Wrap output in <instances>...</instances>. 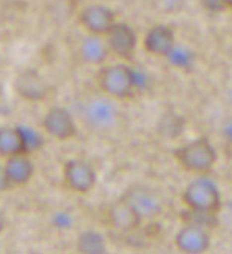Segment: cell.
I'll return each instance as SVG.
<instances>
[{"instance_id":"obj_1","label":"cell","mask_w":232,"mask_h":254,"mask_svg":"<svg viewBox=\"0 0 232 254\" xmlns=\"http://www.w3.org/2000/svg\"><path fill=\"white\" fill-rule=\"evenodd\" d=\"M175 160L193 174L209 172L217 163V150L208 136H200L174 150Z\"/></svg>"},{"instance_id":"obj_2","label":"cell","mask_w":232,"mask_h":254,"mask_svg":"<svg viewBox=\"0 0 232 254\" xmlns=\"http://www.w3.org/2000/svg\"><path fill=\"white\" fill-rule=\"evenodd\" d=\"M98 85L102 93L115 99H128L136 90V76L125 64L102 67L98 73Z\"/></svg>"},{"instance_id":"obj_3","label":"cell","mask_w":232,"mask_h":254,"mask_svg":"<svg viewBox=\"0 0 232 254\" xmlns=\"http://www.w3.org/2000/svg\"><path fill=\"white\" fill-rule=\"evenodd\" d=\"M183 203L187 209L218 214L222 209V195L218 188L204 177L192 180L183 192Z\"/></svg>"},{"instance_id":"obj_4","label":"cell","mask_w":232,"mask_h":254,"mask_svg":"<svg viewBox=\"0 0 232 254\" xmlns=\"http://www.w3.org/2000/svg\"><path fill=\"white\" fill-rule=\"evenodd\" d=\"M121 198L125 200L143 220L155 219L163 212L161 195L157 189H153L149 185L144 183L130 185L122 192Z\"/></svg>"},{"instance_id":"obj_5","label":"cell","mask_w":232,"mask_h":254,"mask_svg":"<svg viewBox=\"0 0 232 254\" xmlns=\"http://www.w3.org/2000/svg\"><path fill=\"white\" fill-rule=\"evenodd\" d=\"M62 175L65 186L76 194H88L98 182L96 169L82 158L67 160L63 163Z\"/></svg>"},{"instance_id":"obj_6","label":"cell","mask_w":232,"mask_h":254,"mask_svg":"<svg viewBox=\"0 0 232 254\" xmlns=\"http://www.w3.org/2000/svg\"><path fill=\"white\" fill-rule=\"evenodd\" d=\"M110 53L118 56L124 61H132L136 53L138 47V36L132 28V25L127 22L116 20L109 33L104 36Z\"/></svg>"},{"instance_id":"obj_7","label":"cell","mask_w":232,"mask_h":254,"mask_svg":"<svg viewBox=\"0 0 232 254\" xmlns=\"http://www.w3.org/2000/svg\"><path fill=\"white\" fill-rule=\"evenodd\" d=\"M42 127L45 133L58 141H68L77 133V126L71 112L60 106H55L45 112L42 118Z\"/></svg>"},{"instance_id":"obj_8","label":"cell","mask_w":232,"mask_h":254,"mask_svg":"<svg viewBox=\"0 0 232 254\" xmlns=\"http://www.w3.org/2000/svg\"><path fill=\"white\" fill-rule=\"evenodd\" d=\"M14 90L22 99L37 103L48 96L50 85L39 71L33 68H23L14 78Z\"/></svg>"},{"instance_id":"obj_9","label":"cell","mask_w":232,"mask_h":254,"mask_svg":"<svg viewBox=\"0 0 232 254\" xmlns=\"http://www.w3.org/2000/svg\"><path fill=\"white\" fill-rule=\"evenodd\" d=\"M116 22L115 12L106 5H88L79 12V23L87 34L104 37Z\"/></svg>"},{"instance_id":"obj_10","label":"cell","mask_w":232,"mask_h":254,"mask_svg":"<svg viewBox=\"0 0 232 254\" xmlns=\"http://www.w3.org/2000/svg\"><path fill=\"white\" fill-rule=\"evenodd\" d=\"M175 245L186 254H203L211 248V234L201 226L184 223L175 236Z\"/></svg>"},{"instance_id":"obj_11","label":"cell","mask_w":232,"mask_h":254,"mask_svg":"<svg viewBox=\"0 0 232 254\" xmlns=\"http://www.w3.org/2000/svg\"><path fill=\"white\" fill-rule=\"evenodd\" d=\"M143 45L146 52L152 56H158V58L171 56L176 47L175 31L163 23L153 25V27L147 30Z\"/></svg>"},{"instance_id":"obj_12","label":"cell","mask_w":232,"mask_h":254,"mask_svg":"<svg viewBox=\"0 0 232 254\" xmlns=\"http://www.w3.org/2000/svg\"><path fill=\"white\" fill-rule=\"evenodd\" d=\"M107 220L113 230L119 233H133L139 228L141 222H143V219L121 197L109 206Z\"/></svg>"},{"instance_id":"obj_13","label":"cell","mask_w":232,"mask_h":254,"mask_svg":"<svg viewBox=\"0 0 232 254\" xmlns=\"http://www.w3.org/2000/svg\"><path fill=\"white\" fill-rule=\"evenodd\" d=\"M3 166H5L6 177L9 180L11 188L25 186L27 183H30L36 172L34 161L31 160L30 154H17V155L8 157L5 158Z\"/></svg>"},{"instance_id":"obj_14","label":"cell","mask_w":232,"mask_h":254,"mask_svg":"<svg viewBox=\"0 0 232 254\" xmlns=\"http://www.w3.org/2000/svg\"><path fill=\"white\" fill-rule=\"evenodd\" d=\"M79 55L84 59V62L90 64V65H101V64H104L109 59L112 53L107 47L106 37L87 34L82 37L79 44Z\"/></svg>"},{"instance_id":"obj_15","label":"cell","mask_w":232,"mask_h":254,"mask_svg":"<svg viewBox=\"0 0 232 254\" xmlns=\"http://www.w3.org/2000/svg\"><path fill=\"white\" fill-rule=\"evenodd\" d=\"M17 154H28L22 126L0 127V157L8 158Z\"/></svg>"},{"instance_id":"obj_16","label":"cell","mask_w":232,"mask_h":254,"mask_svg":"<svg viewBox=\"0 0 232 254\" xmlns=\"http://www.w3.org/2000/svg\"><path fill=\"white\" fill-rule=\"evenodd\" d=\"M76 250L81 254H104L107 240L96 230H84L76 237Z\"/></svg>"},{"instance_id":"obj_17","label":"cell","mask_w":232,"mask_h":254,"mask_svg":"<svg viewBox=\"0 0 232 254\" xmlns=\"http://www.w3.org/2000/svg\"><path fill=\"white\" fill-rule=\"evenodd\" d=\"M181 219L184 223L189 225H197L201 226L204 230H212L218 225V217L217 214L212 212H201V211H193V209H186L181 212Z\"/></svg>"},{"instance_id":"obj_18","label":"cell","mask_w":232,"mask_h":254,"mask_svg":"<svg viewBox=\"0 0 232 254\" xmlns=\"http://www.w3.org/2000/svg\"><path fill=\"white\" fill-rule=\"evenodd\" d=\"M22 132H23V136H25L27 150H28V154L31 155V152L37 150L39 147L42 146V138L39 136L33 129H30V127H22Z\"/></svg>"},{"instance_id":"obj_19","label":"cell","mask_w":232,"mask_h":254,"mask_svg":"<svg viewBox=\"0 0 232 254\" xmlns=\"http://www.w3.org/2000/svg\"><path fill=\"white\" fill-rule=\"evenodd\" d=\"M203 9H206L208 12H212V14H217V12L225 11V2L223 0H198Z\"/></svg>"},{"instance_id":"obj_20","label":"cell","mask_w":232,"mask_h":254,"mask_svg":"<svg viewBox=\"0 0 232 254\" xmlns=\"http://www.w3.org/2000/svg\"><path fill=\"white\" fill-rule=\"evenodd\" d=\"M9 188H11V185H9V180L6 177L5 166H3V163H0V194L5 192V190H8Z\"/></svg>"},{"instance_id":"obj_21","label":"cell","mask_w":232,"mask_h":254,"mask_svg":"<svg viewBox=\"0 0 232 254\" xmlns=\"http://www.w3.org/2000/svg\"><path fill=\"white\" fill-rule=\"evenodd\" d=\"M5 228H6V217H5V214L0 211V236L3 234Z\"/></svg>"},{"instance_id":"obj_22","label":"cell","mask_w":232,"mask_h":254,"mask_svg":"<svg viewBox=\"0 0 232 254\" xmlns=\"http://www.w3.org/2000/svg\"><path fill=\"white\" fill-rule=\"evenodd\" d=\"M225 135H226V138L229 139V141L232 143V121L225 127Z\"/></svg>"},{"instance_id":"obj_23","label":"cell","mask_w":232,"mask_h":254,"mask_svg":"<svg viewBox=\"0 0 232 254\" xmlns=\"http://www.w3.org/2000/svg\"><path fill=\"white\" fill-rule=\"evenodd\" d=\"M223 2H225V8L232 11V0H223Z\"/></svg>"}]
</instances>
